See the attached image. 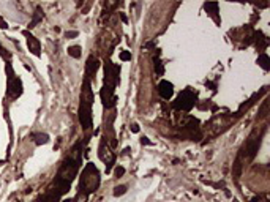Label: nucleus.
I'll return each instance as SVG.
<instances>
[{"label":"nucleus","mask_w":270,"mask_h":202,"mask_svg":"<svg viewBox=\"0 0 270 202\" xmlns=\"http://www.w3.org/2000/svg\"><path fill=\"white\" fill-rule=\"evenodd\" d=\"M98 183H100V178H98V172H96V169L92 164L87 166V169L82 172V182L79 185L82 188V191L89 194V193L95 191V189L98 188Z\"/></svg>","instance_id":"1"},{"label":"nucleus","mask_w":270,"mask_h":202,"mask_svg":"<svg viewBox=\"0 0 270 202\" xmlns=\"http://www.w3.org/2000/svg\"><path fill=\"white\" fill-rule=\"evenodd\" d=\"M193 104H194V95H193L190 90H187V92H183V93L180 95V98L177 99L176 107H182V109L188 111Z\"/></svg>","instance_id":"2"},{"label":"nucleus","mask_w":270,"mask_h":202,"mask_svg":"<svg viewBox=\"0 0 270 202\" xmlns=\"http://www.w3.org/2000/svg\"><path fill=\"white\" fill-rule=\"evenodd\" d=\"M158 92H160V95L163 96V98H169L172 95V85L169 82L163 81V82L160 84V87H158Z\"/></svg>","instance_id":"3"},{"label":"nucleus","mask_w":270,"mask_h":202,"mask_svg":"<svg viewBox=\"0 0 270 202\" xmlns=\"http://www.w3.org/2000/svg\"><path fill=\"white\" fill-rule=\"evenodd\" d=\"M25 35L29 37V49L33 52L35 55H40V43L35 40V37L29 35V33H25Z\"/></svg>","instance_id":"4"},{"label":"nucleus","mask_w":270,"mask_h":202,"mask_svg":"<svg viewBox=\"0 0 270 202\" xmlns=\"http://www.w3.org/2000/svg\"><path fill=\"white\" fill-rule=\"evenodd\" d=\"M96 68H98V62H96L93 57H90V59H89V63H87V74H89V76H93L95 71H96Z\"/></svg>","instance_id":"5"},{"label":"nucleus","mask_w":270,"mask_h":202,"mask_svg":"<svg viewBox=\"0 0 270 202\" xmlns=\"http://www.w3.org/2000/svg\"><path fill=\"white\" fill-rule=\"evenodd\" d=\"M68 54L71 55V57L78 59V57H81V48H79V46H71V48L68 49Z\"/></svg>","instance_id":"6"},{"label":"nucleus","mask_w":270,"mask_h":202,"mask_svg":"<svg viewBox=\"0 0 270 202\" xmlns=\"http://www.w3.org/2000/svg\"><path fill=\"white\" fill-rule=\"evenodd\" d=\"M257 63H259V65H261V66H262V68H265V70H267V68H268V57H267V55H265V54H262V55H261V57H259V60H257Z\"/></svg>","instance_id":"7"},{"label":"nucleus","mask_w":270,"mask_h":202,"mask_svg":"<svg viewBox=\"0 0 270 202\" xmlns=\"http://www.w3.org/2000/svg\"><path fill=\"white\" fill-rule=\"evenodd\" d=\"M126 193V186H115L114 188V196H122Z\"/></svg>","instance_id":"8"},{"label":"nucleus","mask_w":270,"mask_h":202,"mask_svg":"<svg viewBox=\"0 0 270 202\" xmlns=\"http://www.w3.org/2000/svg\"><path fill=\"white\" fill-rule=\"evenodd\" d=\"M35 138H38L35 142L37 144H44V142H48V136L46 134H35Z\"/></svg>","instance_id":"9"},{"label":"nucleus","mask_w":270,"mask_h":202,"mask_svg":"<svg viewBox=\"0 0 270 202\" xmlns=\"http://www.w3.org/2000/svg\"><path fill=\"white\" fill-rule=\"evenodd\" d=\"M155 70H156L158 74H163V65H161L160 62H156V60H155Z\"/></svg>","instance_id":"10"},{"label":"nucleus","mask_w":270,"mask_h":202,"mask_svg":"<svg viewBox=\"0 0 270 202\" xmlns=\"http://www.w3.org/2000/svg\"><path fill=\"white\" fill-rule=\"evenodd\" d=\"M123 174H125V169H123V167H117V169H115V175H117V177H120V175H123Z\"/></svg>","instance_id":"11"},{"label":"nucleus","mask_w":270,"mask_h":202,"mask_svg":"<svg viewBox=\"0 0 270 202\" xmlns=\"http://www.w3.org/2000/svg\"><path fill=\"white\" fill-rule=\"evenodd\" d=\"M120 57H122V60H128V59H131V54L129 52H122Z\"/></svg>","instance_id":"12"},{"label":"nucleus","mask_w":270,"mask_h":202,"mask_svg":"<svg viewBox=\"0 0 270 202\" xmlns=\"http://www.w3.org/2000/svg\"><path fill=\"white\" fill-rule=\"evenodd\" d=\"M67 37L68 38H74V37H78V32H67Z\"/></svg>","instance_id":"13"},{"label":"nucleus","mask_w":270,"mask_h":202,"mask_svg":"<svg viewBox=\"0 0 270 202\" xmlns=\"http://www.w3.org/2000/svg\"><path fill=\"white\" fill-rule=\"evenodd\" d=\"M0 27H2V29H6V27H8V25H6V22H5L2 17H0Z\"/></svg>","instance_id":"14"},{"label":"nucleus","mask_w":270,"mask_h":202,"mask_svg":"<svg viewBox=\"0 0 270 202\" xmlns=\"http://www.w3.org/2000/svg\"><path fill=\"white\" fill-rule=\"evenodd\" d=\"M131 130H133L134 133H137V131H139V128H137V125H133V128H131Z\"/></svg>","instance_id":"15"}]
</instances>
